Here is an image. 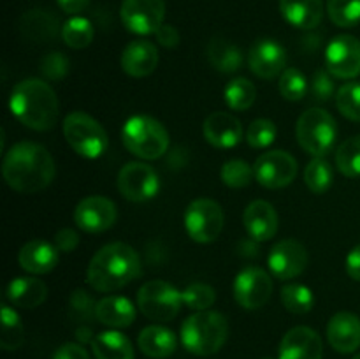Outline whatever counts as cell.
<instances>
[{
	"instance_id": "6da1fadb",
	"label": "cell",
	"mask_w": 360,
	"mask_h": 359,
	"mask_svg": "<svg viewBox=\"0 0 360 359\" xmlns=\"http://www.w3.org/2000/svg\"><path fill=\"white\" fill-rule=\"evenodd\" d=\"M55 160L44 146L30 141L18 143L7 151L2 175L7 185L21 194L44 190L55 178Z\"/></svg>"
},
{
	"instance_id": "7a4b0ae2",
	"label": "cell",
	"mask_w": 360,
	"mask_h": 359,
	"mask_svg": "<svg viewBox=\"0 0 360 359\" xmlns=\"http://www.w3.org/2000/svg\"><path fill=\"white\" fill-rule=\"evenodd\" d=\"M141 273V259L127 243H109L102 246L88 264V284L101 292L118 291Z\"/></svg>"
},
{
	"instance_id": "3957f363",
	"label": "cell",
	"mask_w": 360,
	"mask_h": 359,
	"mask_svg": "<svg viewBox=\"0 0 360 359\" xmlns=\"http://www.w3.org/2000/svg\"><path fill=\"white\" fill-rule=\"evenodd\" d=\"M11 113L32 130H49L58 118V99L46 81L28 77L20 81L11 94Z\"/></svg>"
},
{
	"instance_id": "277c9868",
	"label": "cell",
	"mask_w": 360,
	"mask_h": 359,
	"mask_svg": "<svg viewBox=\"0 0 360 359\" xmlns=\"http://www.w3.org/2000/svg\"><path fill=\"white\" fill-rule=\"evenodd\" d=\"M227 319L213 310H202L183 322V347L195 355H211L220 351L227 341Z\"/></svg>"
},
{
	"instance_id": "5b68a950",
	"label": "cell",
	"mask_w": 360,
	"mask_h": 359,
	"mask_svg": "<svg viewBox=\"0 0 360 359\" xmlns=\"http://www.w3.org/2000/svg\"><path fill=\"white\" fill-rule=\"evenodd\" d=\"M122 137L130 153L146 160L162 157L169 148L167 129L158 120L146 115H137L127 120Z\"/></svg>"
},
{
	"instance_id": "8992f818",
	"label": "cell",
	"mask_w": 360,
	"mask_h": 359,
	"mask_svg": "<svg viewBox=\"0 0 360 359\" xmlns=\"http://www.w3.org/2000/svg\"><path fill=\"white\" fill-rule=\"evenodd\" d=\"M63 136L77 155L97 158L108 150L109 137L104 127L83 111H74L63 120Z\"/></svg>"
},
{
	"instance_id": "52a82bcc",
	"label": "cell",
	"mask_w": 360,
	"mask_h": 359,
	"mask_svg": "<svg viewBox=\"0 0 360 359\" xmlns=\"http://www.w3.org/2000/svg\"><path fill=\"white\" fill-rule=\"evenodd\" d=\"M295 134L302 150L313 157H323L338 137L336 120L326 109H306L295 125Z\"/></svg>"
},
{
	"instance_id": "ba28073f",
	"label": "cell",
	"mask_w": 360,
	"mask_h": 359,
	"mask_svg": "<svg viewBox=\"0 0 360 359\" xmlns=\"http://www.w3.org/2000/svg\"><path fill=\"white\" fill-rule=\"evenodd\" d=\"M183 292L164 280L146 282L137 292V306L144 317L157 322H167L179 313Z\"/></svg>"
},
{
	"instance_id": "9c48e42d",
	"label": "cell",
	"mask_w": 360,
	"mask_h": 359,
	"mask_svg": "<svg viewBox=\"0 0 360 359\" xmlns=\"http://www.w3.org/2000/svg\"><path fill=\"white\" fill-rule=\"evenodd\" d=\"M224 210L213 199H197L185 211V227L197 243H211L224 229Z\"/></svg>"
},
{
	"instance_id": "30bf717a",
	"label": "cell",
	"mask_w": 360,
	"mask_h": 359,
	"mask_svg": "<svg viewBox=\"0 0 360 359\" xmlns=\"http://www.w3.org/2000/svg\"><path fill=\"white\" fill-rule=\"evenodd\" d=\"M120 16L127 30L132 34H157L158 28L164 25L165 2L164 0H123Z\"/></svg>"
},
{
	"instance_id": "8fae6325",
	"label": "cell",
	"mask_w": 360,
	"mask_h": 359,
	"mask_svg": "<svg viewBox=\"0 0 360 359\" xmlns=\"http://www.w3.org/2000/svg\"><path fill=\"white\" fill-rule=\"evenodd\" d=\"M255 180L266 189H281L294 182L297 175V160L288 151H266L253 165Z\"/></svg>"
},
{
	"instance_id": "7c38bea8",
	"label": "cell",
	"mask_w": 360,
	"mask_h": 359,
	"mask_svg": "<svg viewBox=\"0 0 360 359\" xmlns=\"http://www.w3.org/2000/svg\"><path fill=\"white\" fill-rule=\"evenodd\" d=\"M158 175L151 165L143 162H129L118 175V190L125 199L132 203H144L157 196Z\"/></svg>"
},
{
	"instance_id": "4fadbf2b",
	"label": "cell",
	"mask_w": 360,
	"mask_h": 359,
	"mask_svg": "<svg viewBox=\"0 0 360 359\" xmlns=\"http://www.w3.org/2000/svg\"><path fill=\"white\" fill-rule=\"evenodd\" d=\"M273 280L262 267L248 266L238 273L234 280V298L243 308L259 310L269 301Z\"/></svg>"
},
{
	"instance_id": "5bb4252c",
	"label": "cell",
	"mask_w": 360,
	"mask_h": 359,
	"mask_svg": "<svg viewBox=\"0 0 360 359\" xmlns=\"http://www.w3.org/2000/svg\"><path fill=\"white\" fill-rule=\"evenodd\" d=\"M327 70L340 80H352L360 74V41L354 35H338L326 51Z\"/></svg>"
},
{
	"instance_id": "9a60e30c",
	"label": "cell",
	"mask_w": 360,
	"mask_h": 359,
	"mask_svg": "<svg viewBox=\"0 0 360 359\" xmlns=\"http://www.w3.org/2000/svg\"><path fill=\"white\" fill-rule=\"evenodd\" d=\"M267 263L274 277L290 280L299 277L308 266V250L297 239H281L271 248Z\"/></svg>"
},
{
	"instance_id": "2e32d148",
	"label": "cell",
	"mask_w": 360,
	"mask_h": 359,
	"mask_svg": "<svg viewBox=\"0 0 360 359\" xmlns=\"http://www.w3.org/2000/svg\"><path fill=\"white\" fill-rule=\"evenodd\" d=\"M74 222L84 232H104L116 222V206L104 196L84 197L74 210Z\"/></svg>"
},
{
	"instance_id": "e0dca14e",
	"label": "cell",
	"mask_w": 360,
	"mask_h": 359,
	"mask_svg": "<svg viewBox=\"0 0 360 359\" xmlns=\"http://www.w3.org/2000/svg\"><path fill=\"white\" fill-rule=\"evenodd\" d=\"M285 63H287L285 48L273 39H260L250 48V70L262 80H273L280 76L285 70Z\"/></svg>"
},
{
	"instance_id": "ac0fdd59",
	"label": "cell",
	"mask_w": 360,
	"mask_h": 359,
	"mask_svg": "<svg viewBox=\"0 0 360 359\" xmlns=\"http://www.w3.org/2000/svg\"><path fill=\"white\" fill-rule=\"evenodd\" d=\"M322 338L308 326L292 327L281 338L278 359H322Z\"/></svg>"
},
{
	"instance_id": "d6986e66",
	"label": "cell",
	"mask_w": 360,
	"mask_h": 359,
	"mask_svg": "<svg viewBox=\"0 0 360 359\" xmlns=\"http://www.w3.org/2000/svg\"><path fill=\"white\" fill-rule=\"evenodd\" d=\"M327 340L334 351L352 354L360 347V319L352 312H340L327 324Z\"/></svg>"
},
{
	"instance_id": "ffe728a7",
	"label": "cell",
	"mask_w": 360,
	"mask_h": 359,
	"mask_svg": "<svg viewBox=\"0 0 360 359\" xmlns=\"http://www.w3.org/2000/svg\"><path fill=\"white\" fill-rule=\"evenodd\" d=\"M202 130L207 143L214 148H232L243 137L241 122L225 111L211 113L204 122Z\"/></svg>"
},
{
	"instance_id": "44dd1931",
	"label": "cell",
	"mask_w": 360,
	"mask_h": 359,
	"mask_svg": "<svg viewBox=\"0 0 360 359\" xmlns=\"http://www.w3.org/2000/svg\"><path fill=\"white\" fill-rule=\"evenodd\" d=\"M246 232L255 241H267L278 232V213L267 201H253L243 215Z\"/></svg>"
},
{
	"instance_id": "7402d4cb",
	"label": "cell",
	"mask_w": 360,
	"mask_h": 359,
	"mask_svg": "<svg viewBox=\"0 0 360 359\" xmlns=\"http://www.w3.org/2000/svg\"><path fill=\"white\" fill-rule=\"evenodd\" d=\"M158 65V51L153 42L137 39L127 44L122 53V69L132 77L150 76Z\"/></svg>"
},
{
	"instance_id": "603a6c76",
	"label": "cell",
	"mask_w": 360,
	"mask_h": 359,
	"mask_svg": "<svg viewBox=\"0 0 360 359\" xmlns=\"http://www.w3.org/2000/svg\"><path fill=\"white\" fill-rule=\"evenodd\" d=\"M21 267L32 275L49 273L58 264V248L44 239H32L21 246L18 256Z\"/></svg>"
},
{
	"instance_id": "cb8c5ba5",
	"label": "cell",
	"mask_w": 360,
	"mask_h": 359,
	"mask_svg": "<svg viewBox=\"0 0 360 359\" xmlns=\"http://www.w3.org/2000/svg\"><path fill=\"white\" fill-rule=\"evenodd\" d=\"M141 352L151 359H165L174 354L178 347V338L171 329L164 326L144 327L137 338Z\"/></svg>"
},
{
	"instance_id": "d4e9b609",
	"label": "cell",
	"mask_w": 360,
	"mask_h": 359,
	"mask_svg": "<svg viewBox=\"0 0 360 359\" xmlns=\"http://www.w3.org/2000/svg\"><path fill=\"white\" fill-rule=\"evenodd\" d=\"M280 11L288 23L309 30L322 21L323 4L322 0H280Z\"/></svg>"
},
{
	"instance_id": "484cf974",
	"label": "cell",
	"mask_w": 360,
	"mask_h": 359,
	"mask_svg": "<svg viewBox=\"0 0 360 359\" xmlns=\"http://www.w3.org/2000/svg\"><path fill=\"white\" fill-rule=\"evenodd\" d=\"M95 319L109 327H127L136 320V306L123 296H108L97 303Z\"/></svg>"
},
{
	"instance_id": "4316f807",
	"label": "cell",
	"mask_w": 360,
	"mask_h": 359,
	"mask_svg": "<svg viewBox=\"0 0 360 359\" xmlns=\"http://www.w3.org/2000/svg\"><path fill=\"white\" fill-rule=\"evenodd\" d=\"M48 298V287L39 278L18 277L7 287V299L20 308H35Z\"/></svg>"
},
{
	"instance_id": "83f0119b",
	"label": "cell",
	"mask_w": 360,
	"mask_h": 359,
	"mask_svg": "<svg viewBox=\"0 0 360 359\" xmlns=\"http://www.w3.org/2000/svg\"><path fill=\"white\" fill-rule=\"evenodd\" d=\"M21 34L34 42H49L58 34V20L48 11H28L21 18Z\"/></svg>"
},
{
	"instance_id": "f1b7e54d",
	"label": "cell",
	"mask_w": 360,
	"mask_h": 359,
	"mask_svg": "<svg viewBox=\"0 0 360 359\" xmlns=\"http://www.w3.org/2000/svg\"><path fill=\"white\" fill-rule=\"evenodd\" d=\"M95 359H134V347L120 331H104L91 341Z\"/></svg>"
},
{
	"instance_id": "f546056e",
	"label": "cell",
	"mask_w": 360,
	"mask_h": 359,
	"mask_svg": "<svg viewBox=\"0 0 360 359\" xmlns=\"http://www.w3.org/2000/svg\"><path fill=\"white\" fill-rule=\"evenodd\" d=\"M207 56H210L211 65L217 70L225 74L236 73L243 63L241 49L231 41L221 37H214L207 46Z\"/></svg>"
},
{
	"instance_id": "4dcf8cb0",
	"label": "cell",
	"mask_w": 360,
	"mask_h": 359,
	"mask_svg": "<svg viewBox=\"0 0 360 359\" xmlns=\"http://www.w3.org/2000/svg\"><path fill=\"white\" fill-rule=\"evenodd\" d=\"M255 84L246 77H234L224 90L225 102L236 111H246L255 102Z\"/></svg>"
},
{
	"instance_id": "1f68e13d",
	"label": "cell",
	"mask_w": 360,
	"mask_h": 359,
	"mask_svg": "<svg viewBox=\"0 0 360 359\" xmlns=\"http://www.w3.org/2000/svg\"><path fill=\"white\" fill-rule=\"evenodd\" d=\"M25 340V329L20 315L9 305H2V334H0V347L4 351H16Z\"/></svg>"
},
{
	"instance_id": "d6a6232c",
	"label": "cell",
	"mask_w": 360,
	"mask_h": 359,
	"mask_svg": "<svg viewBox=\"0 0 360 359\" xmlns=\"http://www.w3.org/2000/svg\"><path fill=\"white\" fill-rule=\"evenodd\" d=\"M94 34L95 30L90 20L81 16H74L67 20L62 28L63 42L72 49H83L90 46V42L94 41Z\"/></svg>"
},
{
	"instance_id": "836d02e7",
	"label": "cell",
	"mask_w": 360,
	"mask_h": 359,
	"mask_svg": "<svg viewBox=\"0 0 360 359\" xmlns=\"http://www.w3.org/2000/svg\"><path fill=\"white\" fill-rule=\"evenodd\" d=\"M336 165L347 178H360V136L350 137L338 146Z\"/></svg>"
},
{
	"instance_id": "e575fe53",
	"label": "cell",
	"mask_w": 360,
	"mask_h": 359,
	"mask_svg": "<svg viewBox=\"0 0 360 359\" xmlns=\"http://www.w3.org/2000/svg\"><path fill=\"white\" fill-rule=\"evenodd\" d=\"M281 303L285 308L295 315H304L313 308V298L311 289L306 287L302 284H288L281 289Z\"/></svg>"
},
{
	"instance_id": "d590c367",
	"label": "cell",
	"mask_w": 360,
	"mask_h": 359,
	"mask_svg": "<svg viewBox=\"0 0 360 359\" xmlns=\"http://www.w3.org/2000/svg\"><path fill=\"white\" fill-rule=\"evenodd\" d=\"M333 165L323 157H315L304 171V182L313 194H323L333 185Z\"/></svg>"
},
{
	"instance_id": "8d00e7d4",
	"label": "cell",
	"mask_w": 360,
	"mask_h": 359,
	"mask_svg": "<svg viewBox=\"0 0 360 359\" xmlns=\"http://www.w3.org/2000/svg\"><path fill=\"white\" fill-rule=\"evenodd\" d=\"M327 13L338 27H355L360 21V0H327Z\"/></svg>"
},
{
	"instance_id": "74e56055",
	"label": "cell",
	"mask_w": 360,
	"mask_h": 359,
	"mask_svg": "<svg viewBox=\"0 0 360 359\" xmlns=\"http://www.w3.org/2000/svg\"><path fill=\"white\" fill-rule=\"evenodd\" d=\"M220 176L221 182L227 187H231V189H243V187L250 185V182L253 180L255 172H253L252 165L246 160L232 158V160H227L221 165Z\"/></svg>"
},
{
	"instance_id": "f35d334b",
	"label": "cell",
	"mask_w": 360,
	"mask_h": 359,
	"mask_svg": "<svg viewBox=\"0 0 360 359\" xmlns=\"http://www.w3.org/2000/svg\"><path fill=\"white\" fill-rule=\"evenodd\" d=\"M278 88H280V94L287 101H301L308 94V80H306V76L299 69L288 67V69L281 73Z\"/></svg>"
},
{
	"instance_id": "ab89813d",
	"label": "cell",
	"mask_w": 360,
	"mask_h": 359,
	"mask_svg": "<svg viewBox=\"0 0 360 359\" xmlns=\"http://www.w3.org/2000/svg\"><path fill=\"white\" fill-rule=\"evenodd\" d=\"M336 104L345 118L360 122V83L352 81V83L343 84L338 90Z\"/></svg>"
},
{
	"instance_id": "60d3db41",
	"label": "cell",
	"mask_w": 360,
	"mask_h": 359,
	"mask_svg": "<svg viewBox=\"0 0 360 359\" xmlns=\"http://www.w3.org/2000/svg\"><path fill=\"white\" fill-rule=\"evenodd\" d=\"M217 301V292L211 285L207 284H192L183 291V303H185L188 308L197 310V312H202L213 306V303Z\"/></svg>"
},
{
	"instance_id": "b9f144b4",
	"label": "cell",
	"mask_w": 360,
	"mask_h": 359,
	"mask_svg": "<svg viewBox=\"0 0 360 359\" xmlns=\"http://www.w3.org/2000/svg\"><path fill=\"white\" fill-rule=\"evenodd\" d=\"M95 310H97V303L91 299V296L88 292L77 291L72 292L69 299V315L74 322H90L95 315Z\"/></svg>"
},
{
	"instance_id": "7bdbcfd3",
	"label": "cell",
	"mask_w": 360,
	"mask_h": 359,
	"mask_svg": "<svg viewBox=\"0 0 360 359\" xmlns=\"http://www.w3.org/2000/svg\"><path fill=\"white\" fill-rule=\"evenodd\" d=\"M276 125L271 120L259 118L250 123L248 132H246V141H248L250 146L260 150V148H267L269 144H273V141L276 139Z\"/></svg>"
},
{
	"instance_id": "ee69618b",
	"label": "cell",
	"mask_w": 360,
	"mask_h": 359,
	"mask_svg": "<svg viewBox=\"0 0 360 359\" xmlns=\"http://www.w3.org/2000/svg\"><path fill=\"white\" fill-rule=\"evenodd\" d=\"M41 73L42 76L46 77V80H51V81H56V80H62L63 76L67 74V70H69V62H67L65 55H62L60 51H51L48 53V55L42 56L41 60Z\"/></svg>"
},
{
	"instance_id": "f6af8a7d",
	"label": "cell",
	"mask_w": 360,
	"mask_h": 359,
	"mask_svg": "<svg viewBox=\"0 0 360 359\" xmlns=\"http://www.w3.org/2000/svg\"><path fill=\"white\" fill-rule=\"evenodd\" d=\"M311 94L313 99H316V101H329L330 95L334 94V83L333 77H330V73H327V70H319V73L313 76Z\"/></svg>"
},
{
	"instance_id": "bcb514c9",
	"label": "cell",
	"mask_w": 360,
	"mask_h": 359,
	"mask_svg": "<svg viewBox=\"0 0 360 359\" xmlns=\"http://www.w3.org/2000/svg\"><path fill=\"white\" fill-rule=\"evenodd\" d=\"M79 245V236L72 229H60L55 234V246L60 252H74Z\"/></svg>"
},
{
	"instance_id": "7dc6e473",
	"label": "cell",
	"mask_w": 360,
	"mask_h": 359,
	"mask_svg": "<svg viewBox=\"0 0 360 359\" xmlns=\"http://www.w3.org/2000/svg\"><path fill=\"white\" fill-rule=\"evenodd\" d=\"M53 359H90L86 348L79 344H63L62 347L56 348Z\"/></svg>"
},
{
	"instance_id": "c3c4849f",
	"label": "cell",
	"mask_w": 360,
	"mask_h": 359,
	"mask_svg": "<svg viewBox=\"0 0 360 359\" xmlns=\"http://www.w3.org/2000/svg\"><path fill=\"white\" fill-rule=\"evenodd\" d=\"M155 35H157V41L165 48H176L179 44V32L172 25H162Z\"/></svg>"
},
{
	"instance_id": "681fc988",
	"label": "cell",
	"mask_w": 360,
	"mask_h": 359,
	"mask_svg": "<svg viewBox=\"0 0 360 359\" xmlns=\"http://www.w3.org/2000/svg\"><path fill=\"white\" fill-rule=\"evenodd\" d=\"M347 273L350 278L360 282V245L355 246L347 257Z\"/></svg>"
},
{
	"instance_id": "f907efd6",
	"label": "cell",
	"mask_w": 360,
	"mask_h": 359,
	"mask_svg": "<svg viewBox=\"0 0 360 359\" xmlns=\"http://www.w3.org/2000/svg\"><path fill=\"white\" fill-rule=\"evenodd\" d=\"M56 2H58V6L62 7V11H65V13L77 14L81 13V11L86 9L90 0H56Z\"/></svg>"
},
{
	"instance_id": "816d5d0a",
	"label": "cell",
	"mask_w": 360,
	"mask_h": 359,
	"mask_svg": "<svg viewBox=\"0 0 360 359\" xmlns=\"http://www.w3.org/2000/svg\"><path fill=\"white\" fill-rule=\"evenodd\" d=\"M95 336H91V329L88 326H81L79 329H77V340L79 341H94Z\"/></svg>"
},
{
	"instance_id": "f5cc1de1",
	"label": "cell",
	"mask_w": 360,
	"mask_h": 359,
	"mask_svg": "<svg viewBox=\"0 0 360 359\" xmlns=\"http://www.w3.org/2000/svg\"><path fill=\"white\" fill-rule=\"evenodd\" d=\"M354 359H360V354H357V355H355V358Z\"/></svg>"
},
{
	"instance_id": "db71d44e",
	"label": "cell",
	"mask_w": 360,
	"mask_h": 359,
	"mask_svg": "<svg viewBox=\"0 0 360 359\" xmlns=\"http://www.w3.org/2000/svg\"><path fill=\"white\" fill-rule=\"evenodd\" d=\"M264 359H269V358H264Z\"/></svg>"
}]
</instances>
